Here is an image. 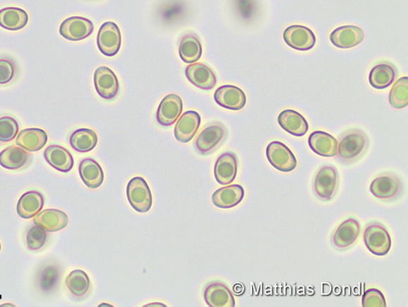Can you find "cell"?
<instances>
[{
    "label": "cell",
    "instance_id": "1",
    "mask_svg": "<svg viewBox=\"0 0 408 307\" xmlns=\"http://www.w3.org/2000/svg\"><path fill=\"white\" fill-rule=\"evenodd\" d=\"M369 146L368 134L362 129H350L342 134L337 148V158L344 163H353L367 152Z\"/></svg>",
    "mask_w": 408,
    "mask_h": 307
},
{
    "label": "cell",
    "instance_id": "2",
    "mask_svg": "<svg viewBox=\"0 0 408 307\" xmlns=\"http://www.w3.org/2000/svg\"><path fill=\"white\" fill-rule=\"evenodd\" d=\"M364 239L366 247L375 256L384 257L390 251L391 237L383 224L370 223L364 230Z\"/></svg>",
    "mask_w": 408,
    "mask_h": 307
},
{
    "label": "cell",
    "instance_id": "3",
    "mask_svg": "<svg viewBox=\"0 0 408 307\" xmlns=\"http://www.w3.org/2000/svg\"><path fill=\"white\" fill-rule=\"evenodd\" d=\"M127 197L131 207L140 213L148 212L153 205L150 187L143 177L131 179L127 185Z\"/></svg>",
    "mask_w": 408,
    "mask_h": 307
},
{
    "label": "cell",
    "instance_id": "4",
    "mask_svg": "<svg viewBox=\"0 0 408 307\" xmlns=\"http://www.w3.org/2000/svg\"><path fill=\"white\" fill-rule=\"evenodd\" d=\"M339 175L335 166H325L319 170L313 182V191L319 199H333L338 189Z\"/></svg>",
    "mask_w": 408,
    "mask_h": 307
},
{
    "label": "cell",
    "instance_id": "5",
    "mask_svg": "<svg viewBox=\"0 0 408 307\" xmlns=\"http://www.w3.org/2000/svg\"><path fill=\"white\" fill-rule=\"evenodd\" d=\"M266 158L270 165L281 173H291L296 168L297 161L294 154L282 142L270 143L266 148Z\"/></svg>",
    "mask_w": 408,
    "mask_h": 307
},
{
    "label": "cell",
    "instance_id": "6",
    "mask_svg": "<svg viewBox=\"0 0 408 307\" xmlns=\"http://www.w3.org/2000/svg\"><path fill=\"white\" fill-rule=\"evenodd\" d=\"M402 191V181L391 173L381 175L371 182L370 192L376 199L391 201L399 197Z\"/></svg>",
    "mask_w": 408,
    "mask_h": 307
},
{
    "label": "cell",
    "instance_id": "7",
    "mask_svg": "<svg viewBox=\"0 0 408 307\" xmlns=\"http://www.w3.org/2000/svg\"><path fill=\"white\" fill-rule=\"evenodd\" d=\"M121 33L116 23L107 22L102 25L97 34V47L104 56L116 55L121 47Z\"/></svg>",
    "mask_w": 408,
    "mask_h": 307
},
{
    "label": "cell",
    "instance_id": "8",
    "mask_svg": "<svg viewBox=\"0 0 408 307\" xmlns=\"http://www.w3.org/2000/svg\"><path fill=\"white\" fill-rule=\"evenodd\" d=\"M285 43L298 51H308L316 45V36L310 28L301 25H290L284 33Z\"/></svg>",
    "mask_w": 408,
    "mask_h": 307
},
{
    "label": "cell",
    "instance_id": "9",
    "mask_svg": "<svg viewBox=\"0 0 408 307\" xmlns=\"http://www.w3.org/2000/svg\"><path fill=\"white\" fill-rule=\"evenodd\" d=\"M226 135L227 129L223 124L219 123L209 124L198 134L195 146L198 153L208 154L212 152L223 141Z\"/></svg>",
    "mask_w": 408,
    "mask_h": 307
},
{
    "label": "cell",
    "instance_id": "10",
    "mask_svg": "<svg viewBox=\"0 0 408 307\" xmlns=\"http://www.w3.org/2000/svg\"><path fill=\"white\" fill-rule=\"evenodd\" d=\"M93 30L94 25L90 19L71 17L61 24L59 33L62 37L68 40L80 41L88 38Z\"/></svg>",
    "mask_w": 408,
    "mask_h": 307
},
{
    "label": "cell",
    "instance_id": "11",
    "mask_svg": "<svg viewBox=\"0 0 408 307\" xmlns=\"http://www.w3.org/2000/svg\"><path fill=\"white\" fill-rule=\"evenodd\" d=\"M96 91L104 100H112L118 95L119 80L114 72L107 66H100L94 74Z\"/></svg>",
    "mask_w": 408,
    "mask_h": 307
},
{
    "label": "cell",
    "instance_id": "12",
    "mask_svg": "<svg viewBox=\"0 0 408 307\" xmlns=\"http://www.w3.org/2000/svg\"><path fill=\"white\" fill-rule=\"evenodd\" d=\"M214 100L219 106L232 111L241 110L247 102V97L241 88L234 86H222L214 93Z\"/></svg>",
    "mask_w": 408,
    "mask_h": 307
},
{
    "label": "cell",
    "instance_id": "13",
    "mask_svg": "<svg viewBox=\"0 0 408 307\" xmlns=\"http://www.w3.org/2000/svg\"><path fill=\"white\" fill-rule=\"evenodd\" d=\"M183 110V102L179 95L171 93L165 96L157 110V121L164 127H170L179 118Z\"/></svg>",
    "mask_w": 408,
    "mask_h": 307
},
{
    "label": "cell",
    "instance_id": "14",
    "mask_svg": "<svg viewBox=\"0 0 408 307\" xmlns=\"http://www.w3.org/2000/svg\"><path fill=\"white\" fill-rule=\"evenodd\" d=\"M364 33L356 25H347L335 29L330 35V40L339 49H352L362 43Z\"/></svg>",
    "mask_w": 408,
    "mask_h": 307
},
{
    "label": "cell",
    "instance_id": "15",
    "mask_svg": "<svg viewBox=\"0 0 408 307\" xmlns=\"http://www.w3.org/2000/svg\"><path fill=\"white\" fill-rule=\"evenodd\" d=\"M238 173V158L234 153L227 152L217 158L214 168V175L219 185L232 184Z\"/></svg>",
    "mask_w": 408,
    "mask_h": 307
},
{
    "label": "cell",
    "instance_id": "16",
    "mask_svg": "<svg viewBox=\"0 0 408 307\" xmlns=\"http://www.w3.org/2000/svg\"><path fill=\"white\" fill-rule=\"evenodd\" d=\"M361 226L359 221L354 218L343 221L335 231L332 242L339 249H347L353 245L359 236Z\"/></svg>",
    "mask_w": 408,
    "mask_h": 307
},
{
    "label": "cell",
    "instance_id": "17",
    "mask_svg": "<svg viewBox=\"0 0 408 307\" xmlns=\"http://www.w3.org/2000/svg\"><path fill=\"white\" fill-rule=\"evenodd\" d=\"M201 117L196 111H188L176 122L174 134L176 140L183 144L190 142L200 127Z\"/></svg>",
    "mask_w": 408,
    "mask_h": 307
},
{
    "label": "cell",
    "instance_id": "18",
    "mask_svg": "<svg viewBox=\"0 0 408 307\" xmlns=\"http://www.w3.org/2000/svg\"><path fill=\"white\" fill-rule=\"evenodd\" d=\"M186 76L192 85L204 91H210L217 85V76L211 69L203 64L188 66Z\"/></svg>",
    "mask_w": 408,
    "mask_h": 307
},
{
    "label": "cell",
    "instance_id": "19",
    "mask_svg": "<svg viewBox=\"0 0 408 307\" xmlns=\"http://www.w3.org/2000/svg\"><path fill=\"white\" fill-rule=\"evenodd\" d=\"M308 144L313 152L321 157L332 158L337 155L338 141L327 132H313L308 137Z\"/></svg>",
    "mask_w": 408,
    "mask_h": 307
},
{
    "label": "cell",
    "instance_id": "20",
    "mask_svg": "<svg viewBox=\"0 0 408 307\" xmlns=\"http://www.w3.org/2000/svg\"><path fill=\"white\" fill-rule=\"evenodd\" d=\"M35 225L44 228L46 232H57L64 230L69 223V218L64 212L57 209H46L34 217Z\"/></svg>",
    "mask_w": 408,
    "mask_h": 307
},
{
    "label": "cell",
    "instance_id": "21",
    "mask_svg": "<svg viewBox=\"0 0 408 307\" xmlns=\"http://www.w3.org/2000/svg\"><path fill=\"white\" fill-rule=\"evenodd\" d=\"M245 192L241 185H232L213 192L212 200L214 206L222 209H229L238 206L244 199Z\"/></svg>",
    "mask_w": 408,
    "mask_h": 307
},
{
    "label": "cell",
    "instance_id": "22",
    "mask_svg": "<svg viewBox=\"0 0 408 307\" xmlns=\"http://www.w3.org/2000/svg\"><path fill=\"white\" fill-rule=\"evenodd\" d=\"M278 122L282 129L296 137H304L308 131L306 119L292 109L282 111L279 115Z\"/></svg>",
    "mask_w": 408,
    "mask_h": 307
},
{
    "label": "cell",
    "instance_id": "23",
    "mask_svg": "<svg viewBox=\"0 0 408 307\" xmlns=\"http://www.w3.org/2000/svg\"><path fill=\"white\" fill-rule=\"evenodd\" d=\"M44 158L52 168L60 173H68L74 168V158L71 154L59 145H51L44 151Z\"/></svg>",
    "mask_w": 408,
    "mask_h": 307
},
{
    "label": "cell",
    "instance_id": "24",
    "mask_svg": "<svg viewBox=\"0 0 408 307\" xmlns=\"http://www.w3.org/2000/svg\"><path fill=\"white\" fill-rule=\"evenodd\" d=\"M204 300L210 307H234V296L227 286L222 283L209 284L204 291Z\"/></svg>",
    "mask_w": 408,
    "mask_h": 307
},
{
    "label": "cell",
    "instance_id": "25",
    "mask_svg": "<svg viewBox=\"0 0 408 307\" xmlns=\"http://www.w3.org/2000/svg\"><path fill=\"white\" fill-rule=\"evenodd\" d=\"M48 142V134L39 128L23 129L16 139V144L28 152H37Z\"/></svg>",
    "mask_w": 408,
    "mask_h": 307
},
{
    "label": "cell",
    "instance_id": "26",
    "mask_svg": "<svg viewBox=\"0 0 408 307\" xmlns=\"http://www.w3.org/2000/svg\"><path fill=\"white\" fill-rule=\"evenodd\" d=\"M78 173L83 183L90 189H98L103 184L104 180L103 170L95 160L83 159L78 168Z\"/></svg>",
    "mask_w": 408,
    "mask_h": 307
},
{
    "label": "cell",
    "instance_id": "27",
    "mask_svg": "<svg viewBox=\"0 0 408 307\" xmlns=\"http://www.w3.org/2000/svg\"><path fill=\"white\" fill-rule=\"evenodd\" d=\"M44 199L37 191H29L20 197L17 212L23 219L35 217L43 209Z\"/></svg>",
    "mask_w": 408,
    "mask_h": 307
},
{
    "label": "cell",
    "instance_id": "28",
    "mask_svg": "<svg viewBox=\"0 0 408 307\" xmlns=\"http://www.w3.org/2000/svg\"><path fill=\"white\" fill-rule=\"evenodd\" d=\"M28 14L20 8H4L0 10V27L8 30H19L28 23Z\"/></svg>",
    "mask_w": 408,
    "mask_h": 307
},
{
    "label": "cell",
    "instance_id": "29",
    "mask_svg": "<svg viewBox=\"0 0 408 307\" xmlns=\"http://www.w3.org/2000/svg\"><path fill=\"white\" fill-rule=\"evenodd\" d=\"M202 54V45L196 35L188 34L183 36L179 45V55L183 62L188 64H195L200 59Z\"/></svg>",
    "mask_w": 408,
    "mask_h": 307
},
{
    "label": "cell",
    "instance_id": "30",
    "mask_svg": "<svg viewBox=\"0 0 408 307\" xmlns=\"http://www.w3.org/2000/svg\"><path fill=\"white\" fill-rule=\"evenodd\" d=\"M29 158L30 154L25 150L11 145L0 153V166L8 170H18L28 163Z\"/></svg>",
    "mask_w": 408,
    "mask_h": 307
},
{
    "label": "cell",
    "instance_id": "31",
    "mask_svg": "<svg viewBox=\"0 0 408 307\" xmlns=\"http://www.w3.org/2000/svg\"><path fill=\"white\" fill-rule=\"evenodd\" d=\"M396 77V71L390 64L376 65L371 70L369 83L376 90H385L392 85Z\"/></svg>",
    "mask_w": 408,
    "mask_h": 307
},
{
    "label": "cell",
    "instance_id": "32",
    "mask_svg": "<svg viewBox=\"0 0 408 307\" xmlns=\"http://www.w3.org/2000/svg\"><path fill=\"white\" fill-rule=\"evenodd\" d=\"M97 134L90 129L82 128L72 133L70 144L78 153H88L96 148Z\"/></svg>",
    "mask_w": 408,
    "mask_h": 307
},
{
    "label": "cell",
    "instance_id": "33",
    "mask_svg": "<svg viewBox=\"0 0 408 307\" xmlns=\"http://www.w3.org/2000/svg\"><path fill=\"white\" fill-rule=\"evenodd\" d=\"M66 284L73 295L81 298L90 290V279L86 272L78 269L67 275Z\"/></svg>",
    "mask_w": 408,
    "mask_h": 307
},
{
    "label": "cell",
    "instance_id": "34",
    "mask_svg": "<svg viewBox=\"0 0 408 307\" xmlns=\"http://www.w3.org/2000/svg\"><path fill=\"white\" fill-rule=\"evenodd\" d=\"M390 105L396 109H402L408 105V77H401L397 80L390 92Z\"/></svg>",
    "mask_w": 408,
    "mask_h": 307
},
{
    "label": "cell",
    "instance_id": "35",
    "mask_svg": "<svg viewBox=\"0 0 408 307\" xmlns=\"http://www.w3.org/2000/svg\"><path fill=\"white\" fill-rule=\"evenodd\" d=\"M60 279V270L55 265H47L40 270L38 275V284L42 291L51 292L56 287Z\"/></svg>",
    "mask_w": 408,
    "mask_h": 307
},
{
    "label": "cell",
    "instance_id": "36",
    "mask_svg": "<svg viewBox=\"0 0 408 307\" xmlns=\"http://www.w3.org/2000/svg\"><path fill=\"white\" fill-rule=\"evenodd\" d=\"M47 238H48V234L44 228L35 225L30 227L26 233V244L30 250L36 251L45 245Z\"/></svg>",
    "mask_w": 408,
    "mask_h": 307
},
{
    "label": "cell",
    "instance_id": "37",
    "mask_svg": "<svg viewBox=\"0 0 408 307\" xmlns=\"http://www.w3.org/2000/svg\"><path fill=\"white\" fill-rule=\"evenodd\" d=\"M19 131L18 123L11 117L0 118V141L10 142L17 137Z\"/></svg>",
    "mask_w": 408,
    "mask_h": 307
},
{
    "label": "cell",
    "instance_id": "38",
    "mask_svg": "<svg viewBox=\"0 0 408 307\" xmlns=\"http://www.w3.org/2000/svg\"><path fill=\"white\" fill-rule=\"evenodd\" d=\"M364 307H385V296L379 289H369L365 291L362 298Z\"/></svg>",
    "mask_w": 408,
    "mask_h": 307
},
{
    "label": "cell",
    "instance_id": "39",
    "mask_svg": "<svg viewBox=\"0 0 408 307\" xmlns=\"http://www.w3.org/2000/svg\"><path fill=\"white\" fill-rule=\"evenodd\" d=\"M15 74V66L12 61L6 59H0V85L8 84L13 80Z\"/></svg>",
    "mask_w": 408,
    "mask_h": 307
},
{
    "label": "cell",
    "instance_id": "40",
    "mask_svg": "<svg viewBox=\"0 0 408 307\" xmlns=\"http://www.w3.org/2000/svg\"><path fill=\"white\" fill-rule=\"evenodd\" d=\"M0 251H1V243H0Z\"/></svg>",
    "mask_w": 408,
    "mask_h": 307
}]
</instances>
